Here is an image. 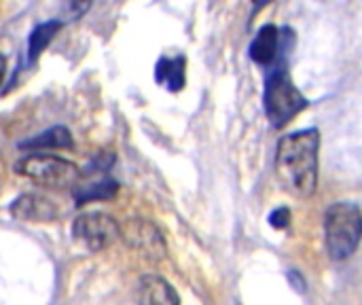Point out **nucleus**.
<instances>
[{
    "instance_id": "nucleus-14",
    "label": "nucleus",
    "mask_w": 362,
    "mask_h": 305,
    "mask_svg": "<svg viewBox=\"0 0 362 305\" xmlns=\"http://www.w3.org/2000/svg\"><path fill=\"white\" fill-rule=\"evenodd\" d=\"M269 225L274 229H286L291 225V210L288 208H278L269 217Z\"/></svg>"
},
{
    "instance_id": "nucleus-13",
    "label": "nucleus",
    "mask_w": 362,
    "mask_h": 305,
    "mask_svg": "<svg viewBox=\"0 0 362 305\" xmlns=\"http://www.w3.org/2000/svg\"><path fill=\"white\" fill-rule=\"evenodd\" d=\"M119 191V185L115 180H100L89 187H74V200L78 206L89 204V202H100V200H112Z\"/></svg>"
},
{
    "instance_id": "nucleus-15",
    "label": "nucleus",
    "mask_w": 362,
    "mask_h": 305,
    "mask_svg": "<svg viewBox=\"0 0 362 305\" xmlns=\"http://www.w3.org/2000/svg\"><path fill=\"white\" fill-rule=\"evenodd\" d=\"M4 70H6V62H4V57L0 55V85H2V79H4Z\"/></svg>"
},
{
    "instance_id": "nucleus-12",
    "label": "nucleus",
    "mask_w": 362,
    "mask_h": 305,
    "mask_svg": "<svg viewBox=\"0 0 362 305\" xmlns=\"http://www.w3.org/2000/svg\"><path fill=\"white\" fill-rule=\"evenodd\" d=\"M59 28H62L59 21H45V23H40V25H36L32 30L30 40H28V57H30V62H36L40 57V53L49 47V42L59 32Z\"/></svg>"
},
{
    "instance_id": "nucleus-8",
    "label": "nucleus",
    "mask_w": 362,
    "mask_h": 305,
    "mask_svg": "<svg viewBox=\"0 0 362 305\" xmlns=\"http://www.w3.org/2000/svg\"><path fill=\"white\" fill-rule=\"evenodd\" d=\"M280 30L276 25H263L255 40L250 42V57L255 64L259 66H272L276 59H278V53H280Z\"/></svg>"
},
{
    "instance_id": "nucleus-11",
    "label": "nucleus",
    "mask_w": 362,
    "mask_h": 305,
    "mask_svg": "<svg viewBox=\"0 0 362 305\" xmlns=\"http://www.w3.org/2000/svg\"><path fill=\"white\" fill-rule=\"evenodd\" d=\"M19 149L23 151H42V149H72V136L68 132V127L64 125H55L49 127L47 132L34 136L32 140H25L19 144Z\"/></svg>"
},
{
    "instance_id": "nucleus-10",
    "label": "nucleus",
    "mask_w": 362,
    "mask_h": 305,
    "mask_svg": "<svg viewBox=\"0 0 362 305\" xmlns=\"http://www.w3.org/2000/svg\"><path fill=\"white\" fill-rule=\"evenodd\" d=\"M155 81L172 93L180 91L187 83V59L182 55L159 57L155 66Z\"/></svg>"
},
{
    "instance_id": "nucleus-6",
    "label": "nucleus",
    "mask_w": 362,
    "mask_h": 305,
    "mask_svg": "<svg viewBox=\"0 0 362 305\" xmlns=\"http://www.w3.org/2000/svg\"><path fill=\"white\" fill-rule=\"evenodd\" d=\"M123 236V242H127L132 248H136L138 253H142L148 259H163L165 257V242L161 231L148 223V221H140L134 219L129 221L123 229H119V238Z\"/></svg>"
},
{
    "instance_id": "nucleus-4",
    "label": "nucleus",
    "mask_w": 362,
    "mask_h": 305,
    "mask_svg": "<svg viewBox=\"0 0 362 305\" xmlns=\"http://www.w3.org/2000/svg\"><path fill=\"white\" fill-rule=\"evenodd\" d=\"M15 172L34 180L40 187L57 189V191L74 189L81 178V172L72 161L57 157V155H45V153L25 155L23 159L15 163Z\"/></svg>"
},
{
    "instance_id": "nucleus-3",
    "label": "nucleus",
    "mask_w": 362,
    "mask_h": 305,
    "mask_svg": "<svg viewBox=\"0 0 362 305\" xmlns=\"http://www.w3.org/2000/svg\"><path fill=\"white\" fill-rule=\"evenodd\" d=\"M263 102H265L267 119L276 130L288 125L303 108H308V100L295 87V83L284 66H278L267 74Z\"/></svg>"
},
{
    "instance_id": "nucleus-7",
    "label": "nucleus",
    "mask_w": 362,
    "mask_h": 305,
    "mask_svg": "<svg viewBox=\"0 0 362 305\" xmlns=\"http://www.w3.org/2000/svg\"><path fill=\"white\" fill-rule=\"evenodd\" d=\"M11 217L21 223H51L59 217V208L53 200L40 193H23L19 195L11 208Z\"/></svg>"
},
{
    "instance_id": "nucleus-5",
    "label": "nucleus",
    "mask_w": 362,
    "mask_h": 305,
    "mask_svg": "<svg viewBox=\"0 0 362 305\" xmlns=\"http://www.w3.org/2000/svg\"><path fill=\"white\" fill-rule=\"evenodd\" d=\"M119 223L104 212H89L74 221L72 238L87 251H104L119 238Z\"/></svg>"
},
{
    "instance_id": "nucleus-9",
    "label": "nucleus",
    "mask_w": 362,
    "mask_h": 305,
    "mask_svg": "<svg viewBox=\"0 0 362 305\" xmlns=\"http://www.w3.org/2000/svg\"><path fill=\"white\" fill-rule=\"evenodd\" d=\"M176 291L155 274H148L140 280L138 287V305H178Z\"/></svg>"
},
{
    "instance_id": "nucleus-2",
    "label": "nucleus",
    "mask_w": 362,
    "mask_h": 305,
    "mask_svg": "<svg viewBox=\"0 0 362 305\" xmlns=\"http://www.w3.org/2000/svg\"><path fill=\"white\" fill-rule=\"evenodd\" d=\"M361 208L356 204H333L325 214V242L329 257L335 261L352 257L361 242Z\"/></svg>"
},
{
    "instance_id": "nucleus-1",
    "label": "nucleus",
    "mask_w": 362,
    "mask_h": 305,
    "mask_svg": "<svg viewBox=\"0 0 362 305\" xmlns=\"http://www.w3.org/2000/svg\"><path fill=\"white\" fill-rule=\"evenodd\" d=\"M318 130H301L284 136L276 149V176L284 191L308 200L318 187Z\"/></svg>"
}]
</instances>
